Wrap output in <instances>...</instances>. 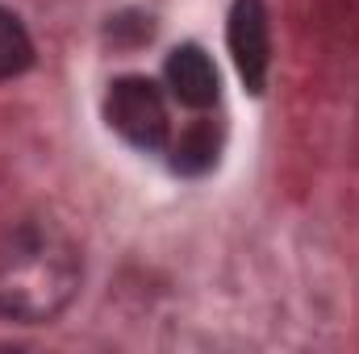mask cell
<instances>
[{"label": "cell", "instance_id": "6da1fadb", "mask_svg": "<svg viewBox=\"0 0 359 354\" xmlns=\"http://www.w3.org/2000/svg\"><path fill=\"white\" fill-rule=\"evenodd\" d=\"M84 259L67 229L25 217L0 229V317L17 325L55 321L80 292Z\"/></svg>", "mask_w": 359, "mask_h": 354}, {"label": "cell", "instance_id": "7a4b0ae2", "mask_svg": "<svg viewBox=\"0 0 359 354\" xmlns=\"http://www.w3.org/2000/svg\"><path fill=\"white\" fill-rule=\"evenodd\" d=\"M104 117L109 125L138 150H163L172 138V117H168V100L159 84L142 80V76H126L117 80L104 96Z\"/></svg>", "mask_w": 359, "mask_h": 354}, {"label": "cell", "instance_id": "3957f363", "mask_svg": "<svg viewBox=\"0 0 359 354\" xmlns=\"http://www.w3.org/2000/svg\"><path fill=\"white\" fill-rule=\"evenodd\" d=\"M226 42L234 55V67L243 76L247 92L268 88V71H271V21H268V4L264 0H234L230 8V25H226Z\"/></svg>", "mask_w": 359, "mask_h": 354}, {"label": "cell", "instance_id": "277c9868", "mask_svg": "<svg viewBox=\"0 0 359 354\" xmlns=\"http://www.w3.org/2000/svg\"><path fill=\"white\" fill-rule=\"evenodd\" d=\"M163 76H168V88L176 96L184 108H213L217 104V67H213V59L201 50V46H176L172 55H168V67H163Z\"/></svg>", "mask_w": 359, "mask_h": 354}, {"label": "cell", "instance_id": "5b68a950", "mask_svg": "<svg viewBox=\"0 0 359 354\" xmlns=\"http://www.w3.org/2000/svg\"><path fill=\"white\" fill-rule=\"evenodd\" d=\"M222 155V125L209 117H196L192 125L180 129V138L172 142V167L180 176H205Z\"/></svg>", "mask_w": 359, "mask_h": 354}, {"label": "cell", "instance_id": "8992f818", "mask_svg": "<svg viewBox=\"0 0 359 354\" xmlns=\"http://www.w3.org/2000/svg\"><path fill=\"white\" fill-rule=\"evenodd\" d=\"M29 63H34V42H29L21 17L0 4V80L21 76Z\"/></svg>", "mask_w": 359, "mask_h": 354}]
</instances>
